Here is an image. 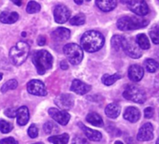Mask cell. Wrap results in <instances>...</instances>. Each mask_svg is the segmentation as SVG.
I'll list each match as a JSON object with an SVG mask.
<instances>
[{
	"label": "cell",
	"instance_id": "d6a6232c",
	"mask_svg": "<svg viewBox=\"0 0 159 144\" xmlns=\"http://www.w3.org/2000/svg\"><path fill=\"white\" fill-rule=\"evenodd\" d=\"M40 11V5L39 3H37L36 1H30L27 4L26 7V11L30 14L32 13H37Z\"/></svg>",
	"mask_w": 159,
	"mask_h": 144
},
{
	"label": "cell",
	"instance_id": "44dd1931",
	"mask_svg": "<svg viewBox=\"0 0 159 144\" xmlns=\"http://www.w3.org/2000/svg\"><path fill=\"white\" fill-rule=\"evenodd\" d=\"M19 19V14L15 11H3L0 14V22L2 24L11 25L17 22Z\"/></svg>",
	"mask_w": 159,
	"mask_h": 144
},
{
	"label": "cell",
	"instance_id": "f6af8a7d",
	"mask_svg": "<svg viewBox=\"0 0 159 144\" xmlns=\"http://www.w3.org/2000/svg\"><path fill=\"white\" fill-rule=\"evenodd\" d=\"M2 78H3V75H2L1 73H0V81H1V80H2Z\"/></svg>",
	"mask_w": 159,
	"mask_h": 144
},
{
	"label": "cell",
	"instance_id": "8fae6325",
	"mask_svg": "<svg viewBox=\"0 0 159 144\" xmlns=\"http://www.w3.org/2000/svg\"><path fill=\"white\" fill-rule=\"evenodd\" d=\"M54 21L57 24H65L69 20L70 11L64 5H57L53 11Z\"/></svg>",
	"mask_w": 159,
	"mask_h": 144
},
{
	"label": "cell",
	"instance_id": "4fadbf2b",
	"mask_svg": "<svg viewBox=\"0 0 159 144\" xmlns=\"http://www.w3.org/2000/svg\"><path fill=\"white\" fill-rule=\"evenodd\" d=\"M153 138V126L151 123L144 124L139 130L137 139L139 141H149Z\"/></svg>",
	"mask_w": 159,
	"mask_h": 144
},
{
	"label": "cell",
	"instance_id": "836d02e7",
	"mask_svg": "<svg viewBox=\"0 0 159 144\" xmlns=\"http://www.w3.org/2000/svg\"><path fill=\"white\" fill-rule=\"evenodd\" d=\"M12 124L5 120H0V132L7 134L12 130Z\"/></svg>",
	"mask_w": 159,
	"mask_h": 144
},
{
	"label": "cell",
	"instance_id": "603a6c76",
	"mask_svg": "<svg viewBox=\"0 0 159 144\" xmlns=\"http://www.w3.org/2000/svg\"><path fill=\"white\" fill-rule=\"evenodd\" d=\"M86 121L89 124H91L92 125H95V126H98V127H101L104 124L101 116L99 114H98L97 112H90L86 116Z\"/></svg>",
	"mask_w": 159,
	"mask_h": 144
},
{
	"label": "cell",
	"instance_id": "7402d4cb",
	"mask_svg": "<svg viewBox=\"0 0 159 144\" xmlns=\"http://www.w3.org/2000/svg\"><path fill=\"white\" fill-rule=\"evenodd\" d=\"M121 107L117 103H111L105 109V113L109 118L115 119L120 115Z\"/></svg>",
	"mask_w": 159,
	"mask_h": 144
},
{
	"label": "cell",
	"instance_id": "6da1fadb",
	"mask_svg": "<svg viewBox=\"0 0 159 144\" xmlns=\"http://www.w3.org/2000/svg\"><path fill=\"white\" fill-rule=\"evenodd\" d=\"M105 43L104 36L95 30L85 32L81 38V45L83 50L88 52H95L99 51Z\"/></svg>",
	"mask_w": 159,
	"mask_h": 144
},
{
	"label": "cell",
	"instance_id": "83f0119b",
	"mask_svg": "<svg viewBox=\"0 0 159 144\" xmlns=\"http://www.w3.org/2000/svg\"><path fill=\"white\" fill-rule=\"evenodd\" d=\"M85 23V16L83 13H79L73 16L69 20V24L72 25H82Z\"/></svg>",
	"mask_w": 159,
	"mask_h": 144
},
{
	"label": "cell",
	"instance_id": "7c38bea8",
	"mask_svg": "<svg viewBox=\"0 0 159 144\" xmlns=\"http://www.w3.org/2000/svg\"><path fill=\"white\" fill-rule=\"evenodd\" d=\"M54 103L61 110H68L74 105V97L69 94H62L54 99Z\"/></svg>",
	"mask_w": 159,
	"mask_h": 144
},
{
	"label": "cell",
	"instance_id": "9a60e30c",
	"mask_svg": "<svg viewBox=\"0 0 159 144\" xmlns=\"http://www.w3.org/2000/svg\"><path fill=\"white\" fill-rule=\"evenodd\" d=\"M91 85L84 83V82L80 81V80H74L72 82L70 90L73 91L74 93L78 94V95H84L86 93H88L91 90Z\"/></svg>",
	"mask_w": 159,
	"mask_h": 144
},
{
	"label": "cell",
	"instance_id": "74e56055",
	"mask_svg": "<svg viewBox=\"0 0 159 144\" xmlns=\"http://www.w3.org/2000/svg\"><path fill=\"white\" fill-rule=\"evenodd\" d=\"M154 93L155 95L159 96V75L154 80Z\"/></svg>",
	"mask_w": 159,
	"mask_h": 144
},
{
	"label": "cell",
	"instance_id": "4316f807",
	"mask_svg": "<svg viewBox=\"0 0 159 144\" xmlns=\"http://www.w3.org/2000/svg\"><path fill=\"white\" fill-rule=\"evenodd\" d=\"M122 76L118 73H115L113 75H109V74H105L103 77H102V83L107 85V86H110V85H112L116 81H118L119 79H121Z\"/></svg>",
	"mask_w": 159,
	"mask_h": 144
},
{
	"label": "cell",
	"instance_id": "cb8c5ba5",
	"mask_svg": "<svg viewBox=\"0 0 159 144\" xmlns=\"http://www.w3.org/2000/svg\"><path fill=\"white\" fill-rule=\"evenodd\" d=\"M136 41L141 50H148L150 48V41L145 34H139L136 38Z\"/></svg>",
	"mask_w": 159,
	"mask_h": 144
},
{
	"label": "cell",
	"instance_id": "f35d334b",
	"mask_svg": "<svg viewBox=\"0 0 159 144\" xmlns=\"http://www.w3.org/2000/svg\"><path fill=\"white\" fill-rule=\"evenodd\" d=\"M0 143H11V144H15L17 143V141L13 138V137H6L0 140Z\"/></svg>",
	"mask_w": 159,
	"mask_h": 144
},
{
	"label": "cell",
	"instance_id": "d590c367",
	"mask_svg": "<svg viewBox=\"0 0 159 144\" xmlns=\"http://www.w3.org/2000/svg\"><path fill=\"white\" fill-rule=\"evenodd\" d=\"M154 113V110L152 107H148L144 110V117L146 119H151L153 116Z\"/></svg>",
	"mask_w": 159,
	"mask_h": 144
},
{
	"label": "cell",
	"instance_id": "2e32d148",
	"mask_svg": "<svg viewBox=\"0 0 159 144\" xmlns=\"http://www.w3.org/2000/svg\"><path fill=\"white\" fill-rule=\"evenodd\" d=\"M52 38L55 41H63L66 40L70 37V31L65 27H58L53 30L51 34Z\"/></svg>",
	"mask_w": 159,
	"mask_h": 144
},
{
	"label": "cell",
	"instance_id": "d6986e66",
	"mask_svg": "<svg viewBox=\"0 0 159 144\" xmlns=\"http://www.w3.org/2000/svg\"><path fill=\"white\" fill-rule=\"evenodd\" d=\"M96 4L100 11L109 12L116 8L117 0H96Z\"/></svg>",
	"mask_w": 159,
	"mask_h": 144
},
{
	"label": "cell",
	"instance_id": "b9f144b4",
	"mask_svg": "<svg viewBox=\"0 0 159 144\" xmlns=\"http://www.w3.org/2000/svg\"><path fill=\"white\" fill-rule=\"evenodd\" d=\"M11 1L13 4L17 5V6H21V5L23 4V1H22V0H11Z\"/></svg>",
	"mask_w": 159,
	"mask_h": 144
},
{
	"label": "cell",
	"instance_id": "8d00e7d4",
	"mask_svg": "<svg viewBox=\"0 0 159 144\" xmlns=\"http://www.w3.org/2000/svg\"><path fill=\"white\" fill-rule=\"evenodd\" d=\"M16 113H17V110L14 108H10V109H7L5 110V115L10 117V118L16 117Z\"/></svg>",
	"mask_w": 159,
	"mask_h": 144
},
{
	"label": "cell",
	"instance_id": "ab89813d",
	"mask_svg": "<svg viewBox=\"0 0 159 144\" xmlns=\"http://www.w3.org/2000/svg\"><path fill=\"white\" fill-rule=\"evenodd\" d=\"M38 44L39 46H44L46 44V38H45L44 36H39L38 38Z\"/></svg>",
	"mask_w": 159,
	"mask_h": 144
},
{
	"label": "cell",
	"instance_id": "f546056e",
	"mask_svg": "<svg viewBox=\"0 0 159 144\" xmlns=\"http://www.w3.org/2000/svg\"><path fill=\"white\" fill-rule=\"evenodd\" d=\"M150 38L152 39V41L158 45L159 44V25H153L151 30H150Z\"/></svg>",
	"mask_w": 159,
	"mask_h": 144
},
{
	"label": "cell",
	"instance_id": "5bb4252c",
	"mask_svg": "<svg viewBox=\"0 0 159 144\" xmlns=\"http://www.w3.org/2000/svg\"><path fill=\"white\" fill-rule=\"evenodd\" d=\"M144 76V70L143 68L139 65H132L128 68V78L134 82L138 83L139 82Z\"/></svg>",
	"mask_w": 159,
	"mask_h": 144
},
{
	"label": "cell",
	"instance_id": "7a4b0ae2",
	"mask_svg": "<svg viewBox=\"0 0 159 144\" xmlns=\"http://www.w3.org/2000/svg\"><path fill=\"white\" fill-rule=\"evenodd\" d=\"M32 61L39 75L45 74L52 66V56L49 52L45 50L36 52L33 54Z\"/></svg>",
	"mask_w": 159,
	"mask_h": 144
},
{
	"label": "cell",
	"instance_id": "1f68e13d",
	"mask_svg": "<svg viewBox=\"0 0 159 144\" xmlns=\"http://www.w3.org/2000/svg\"><path fill=\"white\" fill-rule=\"evenodd\" d=\"M18 86V82L16 80H10L1 87V93H6L10 90H14Z\"/></svg>",
	"mask_w": 159,
	"mask_h": 144
},
{
	"label": "cell",
	"instance_id": "d4e9b609",
	"mask_svg": "<svg viewBox=\"0 0 159 144\" xmlns=\"http://www.w3.org/2000/svg\"><path fill=\"white\" fill-rule=\"evenodd\" d=\"M48 140L52 143H56V144H66L68 142L69 140V136L65 133V134H62V135H53L52 137H50L48 138Z\"/></svg>",
	"mask_w": 159,
	"mask_h": 144
},
{
	"label": "cell",
	"instance_id": "484cf974",
	"mask_svg": "<svg viewBox=\"0 0 159 144\" xmlns=\"http://www.w3.org/2000/svg\"><path fill=\"white\" fill-rule=\"evenodd\" d=\"M144 66L148 72H150V73H154L159 68V63L152 58H149L144 61Z\"/></svg>",
	"mask_w": 159,
	"mask_h": 144
},
{
	"label": "cell",
	"instance_id": "9c48e42d",
	"mask_svg": "<svg viewBox=\"0 0 159 144\" xmlns=\"http://www.w3.org/2000/svg\"><path fill=\"white\" fill-rule=\"evenodd\" d=\"M27 91L29 94L34 96L44 97L47 95L45 84L39 80H32L27 83Z\"/></svg>",
	"mask_w": 159,
	"mask_h": 144
},
{
	"label": "cell",
	"instance_id": "ba28073f",
	"mask_svg": "<svg viewBox=\"0 0 159 144\" xmlns=\"http://www.w3.org/2000/svg\"><path fill=\"white\" fill-rule=\"evenodd\" d=\"M127 6L133 13L139 16H145L150 11L145 0H129L127 2Z\"/></svg>",
	"mask_w": 159,
	"mask_h": 144
},
{
	"label": "cell",
	"instance_id": "bcb514c9",
	"mask_svg": "<svg viewBox=\"0 0 159 144\" xmlns=\"http://www.w3.org/2000/svg\"><path fill=\"white\" fill-rule=\"evenodd\" d=\"M115 143H116V144H121V143H123V142H122V141H116Z\"/></svg>",
	"mask_w": 159,
	"mask_h": 144
},
{
	"label": "cell",
	"instance_id": "60d3db41",
	"mask_svg": "<svg viewBox=\"0 0 159 144\" xmlns=\"http://www.w3.org/2000/svg\"><path fill=\"white\" fill-rule=\"evenodd\" d=\"M60 65H61V68H63V69H65V70L68 68V65H67L66 61H62L61 64H60Z\"/></svg>",
	"mask_w": 159,
	"mask_h": 144
},
{
	"label": "cell",
	"instance_id": "ac0fdd59",
	"mask_svg": "<svg viewBox=\"0 0 159 144\" xmlns=\"http://www.w3.org/2000/svg\"><path fill=\"white\" fill-rule=\"evenodd\" d=\"M124 118L130 123H136L140 119V111L135 107H128L124 112Z\"/></svg>",
	"mask_w": 159,
	"mask_h": 144
},
{
	"label": "cell",
	"instance_id": "ffe728a7",
	"mask_svg": "<svg viewBox=\"0 0 159 144\" xmlns=\"http://www.w3.org/2000/svg\"><path fill=\"white\" fill-rule=\"evenodd\" d=\"M16 118H17V123L19 125H25L29 120V110L27 107L25 106L20 107L17 110Z\"/></svg>",
	"mask_w": 159,
	"mask_h": 144
},
{
	"label": "cell",
	"instance_id": "30bf717a",
	"mask_svg": "<svg viewBox=\"0 0 159 144\" xmlns=\"http://www.w3.org/2000/svg\"><path fill=\"white\" fill-rule=\"evenodd\" d=\"M49 115L58 124L62 125L67 124V123L70 120V115L67 113L66 110H58L55 108H51L49 109Z\"/></svg>",
	"mask_w": 159,
	"mask_h": 144
},
{
	"label": "cell",
	"instance_id": "ee69618b",
	"mask_svg": "<svg viewBox=\"0 0 159 144\" xmlns=\"http://www.w3.org/2000/svg\"><path fill=\"white\" fill-rule=\"evenodd\" d=\"M155 54H156V56H157V57L159 58V49H158V50H157V51L155 52Z\"/></svg>",
	"mask_w": 159,
	"mask_h": 144
},
{
	"label": "cell",
	"instance_id": "681fc988",
	"mask_svg": "<svg viewBox=\"0 0 159 144\" xmlns=\"http://www.w3.org/2000/svg\"><path fill=\"white\" fill-rule=\"evenodd\" d=\"M158 1H159V0H158Z\"/></svg>",
	"mask_w": 159,
	"mask_h": 144
},
{
	"label": "cell",
	"instance_id": "277c9868",
	"mask_svg": "<svg viewBox=\"0 0 159 144\" xmlns=\"http://www.w3.org/2000/svg\"><path fill=\"white\" fill-rule=\"evenodd\" d=\"M30 47L27 42L20 41L15 44L10 51V59L15 65H21L28 57Z\"/></svg>",
	"mask_w": 159,
	"mask_h": 144
},
{
	"label": "cell",
	"instance_id": "4dcf8cb0",
	"mask_svg": "<svg viewBox=\"0 0 159 144\" xmlns=\"http://www.w3.org/2000/svg\"><path fill=\"white\" fill-rule=\"evenodd\" d=\"M124 37L120 35H115L111 38V46L114 50L120 51L122 49V43H123Z\"/></svg>",
	"mask_w": 159,
	"mask_h": 144
},
{
	"label": "cell",
	"instance_id": "52a82bcc",
	"mask_svg": "<svg viewBox=\"0 0 159 144\" xmlns=\"http://www.w3.org/2000/svg\"><path fill=\"white\" fill-rule=\"evenodd\" d=\"M122 49L129 57L134 58V59H138V58L141 57V55H142L141 51H140L141 49L138 45L136 39H134L133 38H126L124 37L123 43H122Z\"/></svg>",
	"mask_w": 159,
	"mask_h": 144
},
{
	"label": "cell",
	"instance_id": "7bdbcfd3",
	"mask_svg": "<svg viewBox=\"0 0 159 144\" xmlns=\"http://www.w3.org/2000/svg\"><path fill=\"white\" fill-rule=\"evenodd\" d=\"M74 2L77 4V5H82L84 3V0H74Z\"/></svg>",
	"mask_w": 159,
	"mask_h": 144
},
{
	"label": "cell",
	"instance_id": "8992f818",
	"mask_svg": "<svg viewBox=\"0 0 159 144\" xmlns=\"http://www.w3.org/2000/svg\"><path fill=\"white\" fill-rule=\"evenodd\" d=\"M124 97L127 100H130L135 103L142 104L146 101V94L145 92L139 86L135 84L128 85L123 94Z\"/></svg>",
	"mask_w": 159,
	"mask_h": 144
},
{
	"label": "cell",
	"instance_id": "e575fe53",
	"mask_svg": "<svg viewBox=\"0 0 159 144\" xmlns=\"http://www.w3.org/2000/svg\"><path fill=\"white\" fill-rule=\"evenodd\" d=\"M27 132H28V135H29V137L31 138H35L39 135V129H38V127L35 124H31L30 127L28 128Z\"/></svg>",
	"mask_w": 159,
	"mask_h": 144
},
{
	"label": "cell",
	"instance_id": "e0dca14e",
	"mask_svg": "<svg viewBox=\"0 0 159 144\" xmlns=\"http://www.w3.org/2000/svg\"><path fill=\"white\" fill-rule=\"evenodd\" d=\"M78 124H79L80 127H81V129L84 132L87 138H89L90 140H92V141H99L102 138V134L99 131L91 129V128L85 126L84 124H83L82 123H79Z\"/></svg>",
	"mask_w": 159,
	"mask_h": 144
},
{
	"label": "cell",
	"instance_id": "f1b7e54d",
	"mask_svg": "<svg viewBox=\"0 0 159 144\" xmlns=\"http://www.w3.org/2000/svg\"><path fill=\"white\" fill-rule=\"evenodd\" d=\"M43 130L47 134H56L59 129L58 126L53 123V122H47L43 125Z\"/></svg>",
	"mask_w": 159,
	"mask_h": 144
},
{
	"label": "cell",
	"instance_id": "c3c4849f",
	"mask_svg": "<svg viewBox=\"0 0 159 144\" xmlns=\"http://www.w3.org/2000/svg\"><path fill=\"white\" fill-rule=\"evenodd\" d=\"M86 1H90V0H86Z\"/></svg>",
	"mask_w": 159,
	"mask_h": 144
},
{
	"label": "cell",
	"instance_id": "5b68a950",
	"mask_svg": "<svg viewBox=\"0 0 159 144\" xmlns=\"http://www.w3.org/2000/svg\"><path fill=\"white\" fill-rule=\"evenodd\" d=\"M63 52L70 64L76 65L83 61L84 51L81 46L75 43H68L64 46Z\"/></svg>",
	"mask_w": 159,
	"mask_h": 144
},
{
	"label": "cell",
	"instance_id": "3957f363",
	"mask_svg": "<svg viewBox=\"0 0 159 144\" xmlns=\"http://www.w3.org/2000/svg\"><path fill=\"white\" fill-rule=\"evenodd\" d=\"M149 21L142 16H125L117 21V27L121 31H131L147 26Z\"/></svg>",
	"mask_w": 159,
	"mask_h": 144
},
{
	"label": "cell",
	"instance_id": "7dc6e473",
	"mask_svg": "<svg viewBox=\"0 0 159 144\" xmlns=\"http://www.w3.org/2000/svg\"><path fill=\"white\" fill-rule=\"evenodd\" d=\"M156 143H157V144H159V138H158V139L156 140Z\"/></svg>",
	"mask_w": 159,
	"mask_h": 144
}]
</instances>
